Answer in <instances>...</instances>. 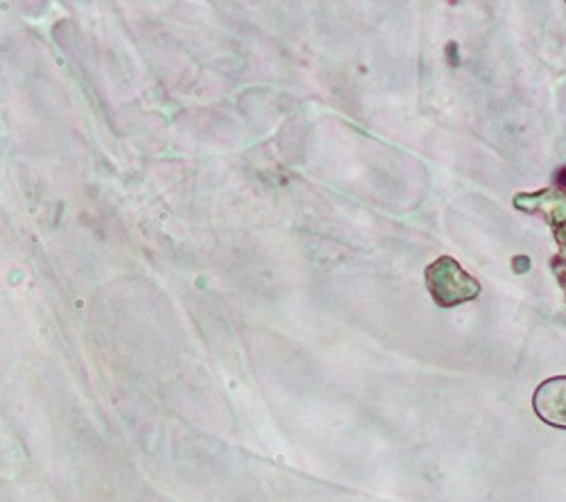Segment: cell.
<instances>
[{"instance_id": "1", "label": "cell", "mask_w": 566, "mask_h": 502, "mask_svg": "<svg viewBox=\"0 0 566 502\" xmlns=\"http://www.w3.org/2000/svg\"><path fill=\"white\" fill-rule=\"evenodd\" d=\"M423 279H427V288L433 301L442 308H453L467 301H474L481 295L479 279H474L469 271H464L462 265L451 256H442L433 260L427 267Z\"/></svg>"}, {"instance_id": "2", "label": "cell", "mask_w": 566, "mask_h": 502, "mask_svg": "<svg viewBox=\"0 0 566 502\" xmlns=\"http://www.w3.org/2000/svg\"><path fill=\"white\" fill-rule=\"evenodd\" d=\"M533 409L546 426L566 430V376L544 381L533 394Z\"/></svg>"}]
</instances>
